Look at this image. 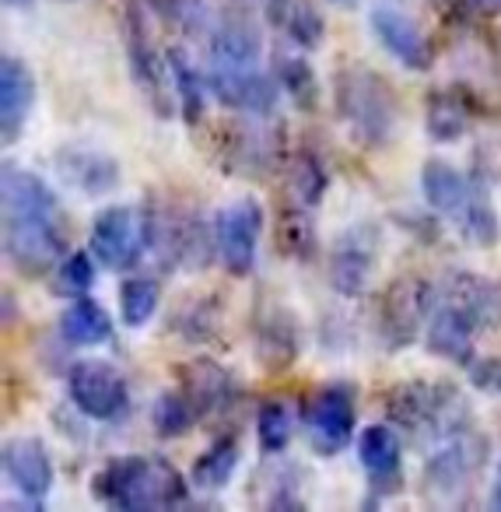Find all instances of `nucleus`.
I'll return each mask as SVG.
<instances>
[{"mask_svg":"<svg viewBox=\"0 0 501 512\" xmlns=\"http://www.w3.org/2000/svg\"><path fill=\"white\" fill-rule=\"evenodd\" d=\"M165 71H169L172 78V88H176V99H179V109H183V120L186 123H200V116H204V102H207V81L197 74V67L190 64V57H186L179 46H172L169 53H165Z\"/></svg>","mask_w":501,"mask_h":512,"instance_id":"obj_23","label":"nucleus"},{"mask_svg":"<svg viewBox=\"0 0 501 512\" xmlns=\"http://www.w3.org/2000/svg\"><path fill=\"white\" fill-rule=\"evenodd\" d=\"M375 267V239L365 228H347L330 253V285L354 299L368 288Z\"/></svg>","mask_w":501,"mask_h":512,"instance_id":"obj_15","label":"nucleus"},{"mask_svg":"<svg viewBox=\"0 0 501 512\" xmlns=\"http://www.w3.org/2000/svg\"><path fill=\"white\" fill-rule=\"evenodd\" d=\"M0 193H4V221L22 218H57V197L39 176L18 165H4L0 176Z\"/></svg>","mask_w":501,"mask_h":512,"instance_id":"obj_17","label":"nucleus"},{"mask_svg":"<svg viewBox=\"0 0 501 512\" xmlns=\"http://www.w3.org/2000/svg\"><path fill=\"white\" fill-rule=\"evenodd\" d=\"M435 292L438 299H449L456 306H463L480 327H498L501 323V285L480 278V274L452 271Z\"/></svg>","mask_w":501,"mask_h":512,"instance_id":"obj_18","label":"nucleus"},{"mask_svg":"<svg viewBox=\"0 0 501 512\" xmlns=\"http://www.w3.org/2000/svg\"><path fill=\"white\" fill-rule=\"evenodd\" d=\"M470 383L484 393H501V358H477L466 365Z\"/></svg>","mask_w":501,"mask_h":512,"instance_id":"obj_37","label":"nucleus"},{"mask_svg":"<svg viewBox=\"0 0 501 512\" xmlns=\"http://www.w3.org/2000/svg\"><path fill=\"white\" fill-rule=\"evenodd\" d=\"M162 302V288L155 278H127L120 288V313L127 327H144Z\"/></svg>","mask_w":501,"mask_h":512,"instance_id":"obj_30","label":"nucleus"},{"mask_svg":"<svg viewBox=\"0 0 501 512\" xmlns=\"http://www.w3.org/2000/svg\"><path fill=\"white\" fill-rule=\"evenodd\" d=\"M92 495L113 509H172L186 498V481L162 456H120L95 474Z\"/></svg>","mask_w":501,"mask_h":512,"instance_id":"obj_2","label":"nucleus"},{"mask_svg":"<svg viewBox=\"0 0 501 512\" xmlns=\"http://www.w3.org/2000/svg\"><path fill=\"white\" fill-rule=\"evenodd\" d=\"M484 439L473 432H456L428 456L424 463V488L435 495H459L484 470Z\"/></svg>","mask_w":501,"mask_h":512,"instance_id":"obj_6","label":"nucleus"},{"mask_svg":"<svg viewBox=\"0 0 501 512\" xmlns=\"http://www.w3.org/2000/svg\"><path fill=\"white\" fill-rule=\"evenodd\" d=\"M480 330V323L466 313L463 306L449 299H438L435 292V309L428 316V351L445 362L470 365L473 362V334Z\"/></svg>","mask_w":501,"mask_h":512,"instance_id":"obj_13","label":"nucleus"},{"mask_svg":"<svg viewBox=\"0 0 501 512\" xmlns=\"http://www.w3.org/2000/svg\"><path fill=\"white\" fill-rule=\"evenodd\" d=\"M235 467H239V442H235L232 435H225V439H218L197 463H193L190 484L200 491H218L232 481Z\"/></svg>","mask_w":501,"mask_h":512,"instance_id":"obj_26","label":"nucleus"},{"mask_svg":"<svg viewBox=\"0 0 501 512\" xmlns=\"http://www.w3.org/2000/svg\"><path fill=\"white\" fill-rule=\"evenodd\" d=\"M197 418H200L197 404L186 397L183 386H179V390L162 393V397L155 400V407H151V421H155V428L165 435V439H176V435L190 432V425Z\"/></svg>","mask_w":501,"mask_h":512,"instance_id":"obj_29","label":"nucleus"},{"mask_svg":"<svg viewBox=\"0 0 501 512\" xmlns=\"http://www.w3.org/2000/svg\"><path fill=\"white\" fill-rule=\"evenodd\" d=\"M207 88L221 106L249 116H267L281 99V81L267 78L253 67H214L207 74Z\"/></svg>","mask_w":501,"mask_h":512,"instance_id":"obj_10","label":"nucleus"},{"mask_svg":"<svg viewBox=\"0 0 501 512\" xmlns=\"http://www.w3.org/2000/svg\"><path fill=\"white\" fill-rule=\"evenodd\" d=\"M477 8H484V11H498L501 8V0H473Z\"/></svg>","mask_w":501,"mask_h":512,"instance_id":"obj_38","label":"nucleus"},{"mask_svg":"<svg viewBox=\"0 0 501 512\" xmlns=\"http://www.w3.org/2000/svg\"><path fill=\"white\" fill-rule=\"evenodd\" d=\"M186 397L197 404V411H218V407L228 404V397L235 393V383L221 365L214 362H197L186 369V383H183Z\"/></svg>","mask_w":501,"mask_h":512,"instance_id":"obj_24","label":"nucleus"},{"mask_svg":"<svg viewBox=\"0 0 501 512\" xmlns=\"http://www.w3.org/2000/svg\"><path fill=\"white\" fill-rule=\"evenodd\" d=\"M470 127V106L459 95L438 92L428 99V134L435 141H456Z\"/></svg>","mask_w":501,"mask_h":512,"instance_id":"obj_28","label":"nucleus"},{"mask_svg":"<svg viewBox=\"0 0 501 512\" xmlns=\"http://www.w3.org/2000/svg\"><path fill=\"white\" fill-rule=\"evenodd\" d=\"M277 81H281L284 92L295 99L298 109H312L319 99V85L312 67L302 57H288V53H277Z\"/></svg>","mask_w":501,"mask_h":512,"instance_id":"obj_32","label":"nucleus"},{"mask_svg":"<svg viewBox=\"0 0 501 512\" xmlns=\"http://www.w3.org/2000/svg\"><path fill=\"white\" fill-rule=\"evenodd\" d=\"M32 106H36V78L18 57H4L0 60V130L8 144L22 137Z\"/></svg>","mask_w":501,"mask_h":512,"instance_id":"obj_16","label":"nucleus"},{"mask_svg":"<svg viewBox=\"0 0 501 512\" xmlns=\"http://www.w3.org/2000/svg\"><path fill=\"white\" fill-rule=\"evenodd\" d=\"M67 393L71 404L78 407L85 418L95 421H113L130 407V390L123 376L106 362H78L67 372Z\"/></svg>","mask_w":501,"mask_h":512,"instance_id":"obj_5","label":"nucleus"},{"mask_svg":"<svg viewBox=\"0 0 501 512\" xmlns=\"http://www.w3.org/2000/svg\"><path fill=\"white\" fill-rule=\"evenodd\" d=\"M298 239L309 242V246L316 249V239H312V225L302 218V214H298V207H295V211L284 214L281 225H277V242H281V249H284L288 256L302 260V256H309V253H305V246H298Z\"/></svg>","mask_w":501,"mask_h":512,"instance_id":"obj_36","label":"nucleus"},{"mask_svg":"<svg viewBox=\"0 0 501 512\" xmlns=\"http://www.w3.org/2000/svg\"><path fill=\"white\" fill-rule=\"evenodd\" d=\"M263 232V211L256 200H235V204L221 207L214 218V242L232 274H249L256 267V246H260Z\"/></svg>","mask_w":501,"mask_h":512,"instance_id":"obj_8","label":"nucleus"},{"mask_svg":"<svg viewBox=\"0 0 501 512\" xmlns=\"http://www.w3.org/2000/svg\"><path fill=\"white\" fill-rule=\"evenodd\" d=\"M57 169L67 183L78 186V190H85V193L113 190L116 176H120V169H116L113 158L95 155V151H71V148L57 155Z\"/></svg>","mask_w":501,"mask_h":512,"instance_id":"obj_21","label":"nucleus"},{"mask_svg":"<svg viewBox=\"0 0 501 512\" xmlns=\"http://www.w3.org/2000/svg\"><path fill=\"white\" fill-rule=\"evenodd\" d=\"M8 8H29V4H36V0H4Z\"/></svg>","mask_w":501,"mask_h":512,"instance_id":"obj_39","label":"nucleus"},{"mask_svg":"<svg viewBox=\"0 0 501 512\" xmlns=\"http://www.w3.org/2000/svg\"><path fill=\"white\" fill-rule=\"evenodd\" d=\"M421 193L431 211H438L463 242L470 246H494L501 235V221L487 193L473 179H466L449 162H428L421 172Z\"/></svg>","mask_w":501,"mask_h":512,"instance_id":"obj_1","label":"nucleus"},{"mask_svg":"<svg viewBox=\"0 0 501 512\" xmlns=\"http://www.w3.org/2000/svg\"><path fill=\"white\" fill-rule=\"evenodd\" d=\"M151 11L162 15L169 25L183 32H211L214 29V11L211 0H151Z\"/></svg>","mask_w":501,"mask_h":512,"instance_id":"obj_31","label":"nucleus"},{"mask_svg":"<svg viewBox=\"0 0 501 512\" xmlns=\"http://www.w3.org/2000/svg\"><path fill=\"white\" fill-rule=\"evenodd\" d=\"M155 242L151 218L137 207H106L92 221V253L109 271L141 264L144 249Z\"/></svg>","mask_w":501,"mask_h":512,"instance_id":"obj_4","label":"nucleus"},{"mask_svg":"<svg viewBox=\"0 0 501 512\" xmlns=\"http://www.w3.org/2000/svg\"><path fill=\"white\" fill-rule=\"evenodd\" d=\"M60 334L67 344L78 348H95V344L113 341V320L109 313L92 299H78L67 306V313L60 316Z\"/></svg>","mask_w":501,"mask_h":512,"instance_id":"obj_22","label":"nucleus"},{"mask_svg":"<svg viewBox=\"0 0 501 512\" xmlns=\"http://www.w3.org/2000/svg\"><path fill=\"white\" fill-rule=\"evenodd\" d=\"M354 418H358V414H354V393L351 390H344V386H330V390H323L316 400H312L309 418H305L312 446H316L323 456L340 453L354 435Z\"/></svg>","mask_w":501,"mask_h":512,"instance_id":"obj_12","label":"nucleus"},{"mask_svg":"<svg viewBox=\"0 0 501 512\" xmlns=\"http://www.w3.org/2000/svg\"><path fill=\"white\" fill-rule=\"evenodd\" d=\"M127 50H130V67H134V78L148 88V95H162V67H158V53L148 43V32H144L141 11L130 15V36H127Z\"/></svg>","mask_w":501,"mask_h":512,"instance_id":"obj_27","label":"nucleus"},{"mask_svg":"<svg viewBox=\"0 0 501 512\" xmlns=\"http://www.w3.org/2000/svg\"><path fill=\"white\" fill-rule=\"evenodd\" d=\"M333 4H344V8H351V4H358V0H333Z\"/></svg>","mask_w":501,"mask_h":512,"instance_id":"obj_40","label":"nucleus"},{"mask_svg":"<svg viewBox=\"0 0 501 512\" xmlns=\"http://www.w3.org/2000/svg\"><path fill=\"white\" fill-rule=\"evenodd\" d=\"M4 474L8 481L22 491L32 502H43L53 491V481H57V470H53V460L46 453V446L32 435H18L4 446Z\"/></svg>","mask_w":501,"mask_h":512,"instance_id":"obj_14","label":"nucleus"},{"mask_svg":"<svg viewBox=\"0 0 501 512\" xmlns=\"http://www.w3.org/2000/svg\"><path fill=\"white\" fill-rule=\"evenodd\" d=\"M368 22H372V32L382 43V50H386L396 64H403L407 71H428L435 53H431V43L424 39V32L417 29L414 18H407L400 8H393V4H375Z\"/></svg>","mask_w":501,"mask_h":512,"instance_id":"obj_11","label":"nucleus"},{"mask_svg":"<svg viewBox=\"0 0 501 512\" xmlns=\"http://www.w3.org/2000/svg\"><path fill=\"white\" fill-rule=\"evenodd\" d=\"M358 456H361L365 474L372 477L375 488H379V484L396 481V474H400L403 442L389 425H368L358 439Z\"/></svg>","mask_w":501,"mask_h":512,"instance_id":"obj_20","label":"nucleus"},{"mask_svg":"<svg viewBox=\"0 0 501 512\" xmlns=\"http://www.w3.org/2000/svg\"><path fill=\"white\" fill-rule=\"evenodd\" d=\"M260 53V32L246 18H225L211 29V57L218 67H253Z\"/></svg>","mask_w":501,"mask_h":512,"instance_id":"obj_19","label":"nucleus"},{"mask_svg":"<svg viewBox=\"0 0 501 512\" xmlns=\"http://www.w3.org/2000/svg\"><path fill=\"white\" fill-rule=\"evenodd\" d=\"M270 8H274V22L288 32V39H295L305 50H316L326 39V22L309 0H270Z\"/></svg>","mask_w":501,"mask_h":512,"instance_id":"obj_25","label":"nucleus"},{"mask_svg":"<svg viewBox=\"0 0 501 512\" xmlns=\"http://www.w3.org/2000/svg\"><path fill=\"white\" fill-rule=\"evenodd\" d=\"M431 309H435V285H424L414 278L396 281L379 309V330L389 348H407L417 337V330L428 323Z\"/></svg>","mask_w":501,"mask_h":512,"instance_id":"obj_9","label":"nucleus"},{"mask_svg":"<svg viewBox=\"0 0 501 512\" xmlns=\"http://www.w3.org/2000/svg\"><path fill=\"white\" fill-rule=\"evenodd\" d=\"M57 281H60V288H64V292L85 295L88 288H92V281H95V260L85 253V249H78V253H67L64 260H60Z\"/></svg>","mask_w":501,"mask_h":512,"instance_id":"obj_35","label":"nucleus"},{"mask_svg":"<svg viewBox=\"0 0 501 512\" xmlns=\"http://www.w3.org/2000/svg\"><path fill=\"white\" fill-rule=\"evenodd\" d=\"M337 113L354 137L368 148H379L393 137L396 99L393 88L372 71H340L337 74Z\"/></svg>","mask_w":501,"mask_h":512,"instance_id":"obj_3","label":"nucleus"},{"mask_svg":"<svg viewBox=\"0 0 501 512\" xmlns=\"http://www.w3.org/2000/svg\"><path fill=\"white\" fill-rule=\"evenodd\" d=\"M4 253L22 274H46L64 260V235L57 218L4 221Z\"/></svg>","mask_w":501,"mask_h":512,"instance_id":"obj_7","label":"nucleus"},{"mask_svg":"<svg viewBox=\"0 0 501 512\" xmlns=\"http://www.w3.org/2000/svg\"><path fill=\"white\" fill-rule=\"evenodd\" d=\"M291 193L302 207H316L326 193V169L312 155H298L291 165Z\"/></svg>","mask_w":501,"mask_h":512,"instance_id":"obj_34","label":"nucleus"},{"mask_svg":"<svg viewBox=\"0 0 501 512\" xmlns=\"http://www.w3.org/2000/svg\"><path fill=\"white\" fill-rule=\"evenodd\" d=\"M256 435H260V446L267 453H281L295 435V418L284 404H263L256 414Z\"/></svg>","mask_w":501,"mask_h":512,"instance_id":"obj_33","label":"nucleus"}]
</instances>
